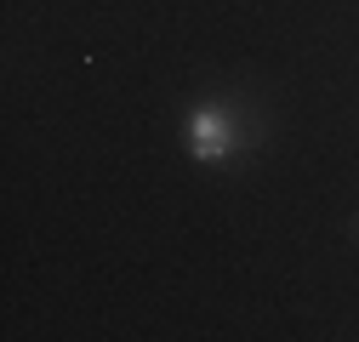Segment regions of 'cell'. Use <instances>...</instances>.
Masks as SVG:
<instances>
[{
    "instance_id": "obj_1",
    "label": "cell",
    "mask_w": 359,
    "mask_h": 342,
    "mask_svg": "<svg viewBox=\"0 0 359 342\" xmlns=\"http://www.w3.org/2000/svg\"><path fill=\"white\" fill-rule=\"evenodd\" d=\"M234 143H240V132H234V114L222 103H205V109L189 114V149H194V160L217 165V160L234 154Z\"/></svg>"
}]
</instances>
